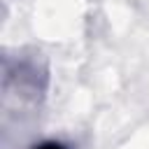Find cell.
I'll return each instance as SVG.
<instances>
[{
	"instance_id": "cell-1",
	"label": "cell",
	"mask_w": 149,
	"mask_h": 149,
	"mask_svg": "<svg viewBox=\"0 0 149 149\" xmlns=\"http://www.w3.org/2000/svg\"><path fill=\"white\" fill-rule=\"evenodd\" d=\"M33 149H65V147H63V144H58V142H42V144L33 147Z\"/></svg>"
}]
</instances>
